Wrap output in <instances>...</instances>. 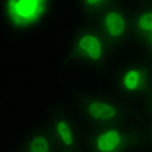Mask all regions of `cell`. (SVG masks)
<instances>
[{
  "label": "cell",
  "mask_w": 152,
  "mask_h": 152,
  "mask_svg": "<svg viewBox=\"0 0 152 152\" xmlns=\"http://www.w3.org/2000/svg\"><path fill=\"white\" fill-rule=\"evenodd\" d=\"M56 11L52 0H3L0 20L3 27L17 38L31 37L48 25Z\"/></svg>",
  "instance_id": "obj_1"
},
{
  "label": "cell",
  "mask_w": 152,
  "mask_h": 152,
  "mask_svg": "<svg viewBox=\"0 0 152 152\" xmlns=\"http://www.w3.org/2000/svg\"><path fill=\"white\" fill-rule=\"evenodd\" d=\"M66 50L75 64L90 70H100L110 61L113 47L94 22L83 21L70 30Z\"/></svg>",
  "instance_id": "obj_2"
},
{
  "label": "cell",
  "mask_w": 152,
  "mask_h": 152,
  "mask_svg": "<svg viewBox=\"0 0 152 152\" xmlns=\"http://www.w3.org/2000/svg\"><path fill=\"white\" fill-rule=\"evenodd\" d=\"M112 83L121 102L144 99L152 87V68L142 60H127L115 70Z\"/></svg>",
  "instance_id": "obj_3"
},
{
  "label": "cell",
  "mask_w": 152,
  "mask_h": 152,
  "mask_svg": "<svg viewBox=\"0 0 152 152\" xmlns=\"http://www.w3.org/2000/svg\"><path fill=\"white\" fill-rule=\"evenodd\" d=\"M79 115L92 129L121 124L124 115L122 102L115 94L92 91L86 94L79 103Z\"/></svg>",
  "instance_id": "obj_4"
},
{
  "label": "cell",
  "mask_w": 152,
  "mask_h": 152,
  "mask_svg": "<svg viewBox=\"0 0 152 152\" xmlns=\"http://www.w3.org/2000/svg\"><path fill=\"white\" fill-rule=\"evenodd\" d=\"M94 23L113 48L124 46L133 37V13L122 3L112 1Z\"/></svg>",
  "instance_id": "obj_5"
},
{
  "label": "cell",
  "mask_w": 152,
  "mask_h": 152,
  "mask_svg": "<svg viewBox=\"0 0 152 152\" xmlns=\"http://www.w3.org/2000/svg\"><path fill=\"white\" fill-rule=\"evenodd\" d=\"M46 124L56 140L58 151L75 152L79 150L82 133L75 117L64 108H56L48 116Z\"/></svg>",
  "instance_id": "obj_6"
},
{
  "label": "cell",
  "mask_w": 152,
  "mask_h": 152,
  "mask_svg": "<svg viewBox=\"0 0 152 152\" xmlns=\"http://www.w3.org/2000/svg\"><path fill=\"white\" fill-rule=\"evenodd\" d=\"M131 144V133L122 124H115L91 129L87 152H129Z\"/></svg>",
  "instance_id": "obj_7"
},
{
  "label": "cell",
  "mask_w": 152,
  "mask_h": 152,
  "mask_svg": "<svg viewBox=\"0 0 152 152\" xmlns=\"http://www.w3.org/2000/svg\"><path fill=\"white\" fill-rule=\"evenodd\" d=\"M17 152H58V147L48 125L40 122L23 134Z\"/></svg>",
  "instance_id": "obj_8"
},
{
  "label": "cell",
  "mask_w": 152,
  "mask_h": 152,
  "mask_svg": "<svg viewBox=\"0 0 152 152\" xmlns=\"http://www.w3.org/2000/svg\"><path fill=\"white\" fill-rule=\"evenodd\" d=\"M133 37L140 46L152 37V3L140 7L133 13Z\"/></svg>",
  "instance_id": "obj_9"
},
{
  "label": "cell",
  "mask_w": 152,
  "mask_h": 152,
  "mask_svg": "<svg viewBox=\"0 0 152 152\" xmlns=\"http://www.w3.org/2000/svg\"><path fill=\"white\" fill-rule=\"evenodd\" d=\"M112 4V0H78L75 3L79 13L86 18L95 20Z\"/></svg>",
  "instance_id": "obj_10"
},
{
  "label": "cell",
  "mask_w": 152,
  "mask_h": 152,
  "mask_svg": "<svg viewBox=\"0 0 152 152\" xmlns=\"http://www.w3.org/2000/svg\"><path fill=\"white\" fill-rule=\"evenodd\" d=\"M144 102H146V108H147V110L152 115V87H151L150 91H148L147 96L144 98Z\"/></svg>",
  "instance_id": "obj_11"
},
{
  "label": "cell",
  "mask_w": 152,
  "mask_h": 152,
  "mask_svg": "<svg viewBox=\"0 0 152 152\" xmlns=\"http://www.w3.org/2000/svg\"><path fill=\"white\" fill-rule=\"evenodd\" d=\"M142 47H143L144 50H146L147 52H148V55H150V56L152 57V37H151L150 39H148L147 42L144 43V44H143V46H142Z\"/></svg>",
  "instance_id": "obj_12"
},
{
  "label": "cell",
  "mask_w": 152,
  "mask_h": 152,
  "mask_svg": "<svg viewBox=\"0 0 152 152\" xmlns=\"http://www.w3.org/2000/svg\"><path fill=\"white\" fill-rule=\"evenodd\" d=\"M148 139H150V147H151V150H152V127H151V130H150V134H148Z\"/></svg>",
  "instance_id": "obj_13"
},
{
  "label": "cell",
  "mask_w": 152,
  "mask_h": 152,
  "mask_svg": "<svg viewBox=\"0 0 152 152\" xmlns=\"http://www.w3.org/2000/svg\"><path fill=\"white\" fill-rule=\"evenodd\" d=\"M58 152H65V151H58ZM75 152H78V151H75Z\"/></svg>",
  "instance_id": "obj_14"
}]
</instances>
